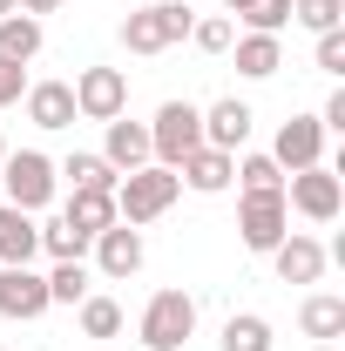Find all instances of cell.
Masks as SVG:
<instances>
[{
	"mask_svg": "<svg viewBox=\"0 0 345 351\" xmlns=\"http://www.w3.org/2000/svg\"><path fill=\"white\" fill-rule=\"evenodd\" d=\"M27 122L34 129H75L82 115H75V88L68 82H34L27 88Z\"/></svg>",
	"mask_w": 345,
	"mask_h": 351,
	"instance_id": "9a60e30c",
	"label": "cell"
},
{
	"mask_svg": "<svg viewBox=\"0 0 345 351\" xmlns=\"http://www.w3.org/2000/svg\"><path fill=\"white\" fill-rule=\"evenodd\" d=\"M230 54H237V75H244V82H271V75L285 68V41H278V34H237Z\"/></svg>",
	"mask_w": 345,
	"mask_h": 351,
	"instance_id": "ac0fdd59",
	"label": "cell"
},
{
	"mask_svg": "<svg viewBox=\"0 0 345 351\" xmlns=\"http://www.w3.org/2000/svg\"><path fill=\"white\" fill-rule=\"evenodd\" d=\"M88 250H95V270H102V277H115V284H122V277H135V270H142V257H149V250H142V230H135V223H122V217L109 223Z\"/></svg>",
	"mask_w": 345,
	"mask_h": 351,
	"instance_id": "30bf717a",
	"label": "cell"
},
{
	"mask_svg": "<svg viewBox=\"0 0 345 351\" xmlns=\"http://www.w3.org/2000/svg\"><path fill=\"white\" fill-rule=\"evenodd\" d=\"M0 14H14V0H0Z\"/></svg>",
	"mask_w": 345,
	"mask_h": 351,
	"instance_id": "e575fe53",
	"label": "cell"
},
{
	"mask_svg": "<svg viewBox=\"0 0 345 351\" xmlns=\"http://www.w3.org/2000/svg\"><path fill=\"white\" fill-rule=\"evenodd\" d=\"M176 196H183V176H176V169H163V162H142V169H129L122 182H115V217L142 230V223H156V217H163Z\"/></svg>",
	"mask_w": 345,
	"mask_h": 351,
	"instance_id": "6da1fadb",
	"label": "cell"
},
{
	"mask_svg": "<svg viewBox=\"0 0 345 351\" xmlns=\"http://www.w3.org/2000/svg\"><path fill=\"white\" fill-rule=\"evenodd\" d=\"M285 210H298L311 223H332L345 210V182L332 162H311V169H291L285 176Z\"/></svg>",
	"mask_w": 345,
	"mask_h": 351,
	"instance_id": "8992f818",
	"label": "cell"
},
{
	"mask_svg": "<svg viewBox=\"0 0 345 351\" xmlns=\"http://www.w3.org/2000/svg\"><path fill=\"white\" fill-rule=\"evenodd\" d=\"M251 122H258V115H251V101L223 95V101H210V108H203V142H210V149H230V156H237V149L251 142Z\"/></svg>",
	"mask_w": 345,
	"mask_h": 351,
	"instance_id": "4fadbf2b",
	"label": "cell"
},
{
	"mask_svg": "<svg viewBox=\"0 0 345 351\" xmlns=\"http://www.w3.org/2000/svg\"><path fill=\"white\" fill-rule=\"evenodd\" d=\"M190 0H149L122 21V47L129 54H170L176 41H190Z\"/></svg>",
	"mask_w": 345,
	"mask_h": 351,
	"instance_id": "7a4b0ae2",
	"label": "cell"
},
{
	"mask_svg": "<svg viewBox=\"0 0 345 351\" xmlns=\"http://www.w3.org/2000/svg\"><path fill=\"white\" fill-rule=\"evenodd\" d=\"M21 95H27V68H7L0 61V108H14Z\"/></svg>",
	"mask_w": 345,
	"mask_h": 351,
	"instance_id": "1f68e13d",
	"label": "cell"
},
{
	"mask_svg": "<svg viewBox=\"0 0 345 351\" xmlns=\"http://www.w3.org/2000/svg\"><path fill=\"white\" fill-rule=\"evenodd\" d=\"M0 182H7V203L14 210H47L54 203V189H61V176H54V162H47L41 149H7V162H0Z\"/></svg>",
	"mask_w": 345,
	"mask_h": 351,
	"instance_id": "277c9868",
	"label": "cell"
},
{
	"mask_svg": "<svg viewBox=\"0 0 345 351\" xmlns=\"http://www.w3.org/2000/svg\"><path fill=\"white\" fill-rule=\"evenodd\" d=\"M68 88H75V115L82 122H115L129 108V75L122 68H82Z\"/></svg>",
	"mask_w": 345,
	"mask_h": 351,
	"instance_id": "52a82bcc",
	"label": "cell"
},
{
	"mask_svg": "<svg viewBox=\"0 0 345 351\" xmlns=\"http://www.w3.org/2000/svg\"><path fill=\"white\" fill-rule=\"evenodd\" d=\"M190 149H203V108H197V101H163L156 122H149V156H156L163 169H176Z\"/></svg>",
	"mask_w": 345,
	"mask_h": 351,
	"instance_id": "5b68a950",
	"label": "cell"
},
{
	"mask_svg": "<svg viewBox=\"0 0 345 351\" xmlns=\"http://www.w3.org/2000/svg\"><path fill=\"white\" fill-rule=\"evenodd\" d=\"M311 351H332V345H311Z\"/></svg>",
	"mask_w": 345,
	"mask_h": 351,
	"instance_id": "8d00e7d4",
	"label": "cell"
},
{
	"mask_svg": "<svg viewBox=\"0 0 345 351\" xmlns=\"http://www.w3.org/2000/svg\"><path fill=\"white\" fill-rule=\"evenodd\" d=\"M47 277L34 270V263H0V317L7 324H34V317H47Z\"/></svg>",
	"mask_w": 345,
	"mask_h": 351,
	"instance_id": "ba28073f",
	"label": "cell"
},
{
	"mask_svg": "<svg viewBox=\"0 0 345 351\" xmlns=\"http://www.w3.org/2000/svg\"><path fill=\"white\" fill-rule=\"evenodd\" d=\"M291 21L304 34H332V27H345V0H291Z\"/></svg>",
	"mask_w": 345,
	"mask_h": 351,
	"instance_id": "83f0119b",
	"label": "cell"
},
{
	"mask_svg": "<svg viewBox=\"0 0 345 351\" xmlns=\"http://www.w3.org/2000/svg\"><path fill=\"white\" fill-rule=\"evenodd\" d=\"M190 41L203 47V54H230V41H237V21H230V14H203V21H190Z\"/></svg>",
	"mask_w": 345,
	"mask_h": 351,
	"instance_id": "f546056e",
	"label": "cell"
},
{
	"mask_svg": "<svg viewBox=\"0 0 345 351\" xmlns=\"http://www.w3.org/2000/svg\"><path fill=\"white\" fill-rule=\"evenodd\" d=\"M311 61H318V68H325V75L339 82V75H345V27H332V34H318V47H311Z\"/></svg>",
	"mask_w": 345,
	"mask_h": 351,
	"instance_id": "4dcf8cb0",
	"label": "cell"
},
{
	"mask_svg": "<svg viewBox=\"0 0 345 351\" xmlns=\"http://www.w3.org/2000/svg\"><path fill=\"white\" fill-rule=\"evenodd\" d=\"M88 291H95V277H88V263H82V257L47 270V304H82Z\"/></svg>",
	"mask_w": 345,
	"mask_h": 351,
	"instance_id": "484cf974",
	"label": "cell"
},
{
	"mask_svg": "<svg viewBox=\"0 0 345 351\" xmlns=\"http://www.w3.org/2000/svg\"><path fill=\"white\" fill-rule=\"evenodd\" d=\"M230 182H237L244 196H285V169H278L271 156H237Z\"/></svg>",
	"mask_w": 345,
	"mask_h": 351,
	"instance_id": "7402d4cb",
	"label": "cell"
},
{
	"mask_svg": "<svg viewBox=\"0 0 345 351\" xmlns=\"http://www.w3.org/2000/svg\"><path fill=\"white\" fill-rule=\"evenodd\" d=\"M223 351H271V317L230 311V317H223Z\"/></svg>",
	"mask_w": 345,
	"mask_h": 351,
	"instance_id": "cb8c5ba5",
	"label": "cell"
},
{
	"mask_svg": "<svg viewBox=\"0 0 345 351\" xmlns=\"http://www.w3.org/2000/svg\"><path fill=\"white\" fill-rule=\"evenodd\" d=\"M14 7H21V14H34V21H41V14H54V7H61V0H14Z\"/></svg>",
	"mask_w": 345,
	"mask_h": 351,
	"instance_id": "d6a6232c",
	"label": "cell"
},
{
	"mask_svg": "<svg viewBox=\"0 0 345 351\" xmlns=\"http://www.w3.org/2000/svg\"><path fill=\"white\" fill-rule=\"evenodd\" d=\"M54 176H68V189H109V196H115V182H122V176L109 169L102 156H88V149H75L68 162H54Z\"/></svg>",
	"mask_w": 345,
	"mask_h": 351,
	"instance_id": "603a6c76",
	"label": "cell"
},
{
	"mask_svg": "<svg viewBox=\"0 0 345 351\" xmlns=\"http://www.w3.org/2000/svg\"><path fill=\"white\" fill-rule=\"evenodd\" d=\"M102 162L115 176L142 169V162H149V122H122V115H115V122H109V142H102Z\"/></svg>",
	"mask_w": 345,
	"mask_h": 351,
	"instance_id": "2e32d148",
	"label": "cell"
},
{
	"mask_svg": "<svg viewBox=\"0 0 345 351\" xmlns=\"http://www.w3.org/2000/svg\"><path fill=\"white\" fill-rule=\"evenodd\" d=\"M61 223H68V230H82V237H102V230L115 223V196H109V189H68Z\"/></svg>",
	"mask_w": 345,
	"mask_h": 351,
	"instance_id": "d6986e66",
	"label": "cell"
},
{
	"mask_svg": "<svg viewBox=\"0 0 345 351\" xmlns=\"http://www.w3.org/2000/svg\"><path fill=\"white\" fill-rule=\"evenodd\" d=\"M75 311H82V338H115V331H122V304L102 298V291H88Z\"/></svg>",
	"mask_w": 345,
	"mask_h": 351,
	"instance_id": "4316f807",
	"label": "cell"
},
{
	"mask_svg": "<svg viewBox=\"0 0 345 351\" xmlns=\"http://www.w3.org/2000/svg\"><path fill=\"white\" fill-rule=\"evenodd\" d=\"M298 331H304V338H318V345L345 338V298H332V291H311V298L298 304Z\"/></svg>",
	"mask_w": 345,
	"mask_h": 351,
	"instance_id": "ffe728a7",
	"label": "cell"
},
{
	"mask_svg": "<svg viewBox=\"0 0 345 351\" xmlns=\"http://www.w3.org/2000/svg\"><path fill=\"white\" fill-rule=\"evenodd\" d=\"M216 7H223V14H237V0H216Z\"/></svg>",
	"mask_w": 345,
	"mask_h": 351,
	"instance_id": "836d02e7",
	"label": "cell"
},
{
	"mask_svg": "<svg viewBox=\"0 0 345 351\" xmlns=\"http://www.w3.org/2000/svg\"><path fill=\"white\" fill-rule=\"evenodd\" d=\"M230 169H237V156H230V149H210V142L176 162L183 189H197V196H223V189H230Z\"/></svg>",
	"mask_w": 345,
	"mask_h": 351,
	"instance_id": "5bb4252c",
	"label": "cell"
},
{
	"mask_svg": "<svg viewBox=\"0 0 345 351\" xmlns=\"http://www.w3.org/2000/svg\"><path fill=\"white\" fill-rule=\"evenodd\" d=\"M230 21H244V34H285L291 0H237V14H230Z\"/></svg>",
	"mask_w": 345,
	"mask_h": 351,
	"instance_id": "d4e9b609",
	"label": "cell"
},
{
	"mask_svg": "<svg viewBox=\"0 0 345 351\" xmlns=\"http://www.w3.org/2000/svg\"><path fill=\"white\" fill-rule=\"evenodd\" d=\"M271 162L291 176V169H311V162H325V129H318V115H291L278 142H271Z\"/></svg>",
	"mask_w": 345,
	"mask_h": 351,
	"instance_id": "8fae6325",
	"label": "cell"
},
{
	"mask_svg": "<svg viewBox=\"0 0 345 351\" xmlns=\"http://www.w3.org/2000/svg\"><path fill=\"white\" fill-rule=\"evenodd\" d=\"M190 331H197V298H190V291H156V298L142 304V324H135L142 351H183Z\"/></svg>",
	"mask_w": 345,
	"mask_h": 351,
	"instance_id": "3957f363",
	"label": "cell"
},
{
	"mask_svg": "<svg viewBox=\"0 0 345 351\" xmlns=\"http://www.w3.org/2000/svg\"><path fill=\"white\" fill-rule=\"evenodd\" d=\"M41 21H34V14H0V61H7V68H27V61H34V54H41Z\"/></svg>",
	"mask_w": 345,
	"mask_h": 351,
	"instance_id": "44dd1931",
	"label": "cell"
},
{
	"mask_svg": "<svg viewBox=\"0 0 345 351\" xmlns=\"http://www.w3.org/2000/svg\"><path fill=\"white\" fill-rule=\"evenodd\" d=\"M325 243L318 237H304V230H285V243L271 250V270H278V284H318L325 277Z\"/></svg>",
	"mask_w": 345,
	"mask_h": 351,
	"instance_id": "7c38bea8",
	"label": "cell"
},
{
	"mask_svg": "<svg viewBox=\"0 0 345 351\" xmlns=\"http://www.w3.org/2000/svg\"><path fill=\"white\" fill-rule=\"evenodd\" d=\"M0 162H7V142H0Z\"/></svg>",
	"mask_w": 345,
	"mask_h": 351,
	"instance_id": "d590c367",
	"label": "cell"
},
{
	"mask_svg": "<svg viewBox=\"0 0 345 351\" xmlns=\"http://www.w3.org/2000/svg\"><path fill=\"white\" fill-rule=\"evenodd\" d=\"M41 257V223L14 203H0V263H34Z\"/></svg>",
	"mask_w": 345,
	"mask_h": 351,
	"instance_id": "e0dca14e",
	"label": "cell"
},
{
	"mask_svg": "<svg viewBox=\"0 0 345 351\" xmlns=\"http://www.w3.org/2000/svg\"><path fill=\"white\" fill-rule=\"evenodd\" d=\"M88 243H95V237H82V230H68V223L54 217V223H41V250L54 263H75V257H88Z\"/></svg>",
	"mask_w": 345,
	"mask_h": 351,
	"instance_id": "f1b7e54d",
	"label": "cell"
},
{
	"mask_svg": "<svg viewBox=\"0 0 345 351\" xmlns=\"http://www.w3.org/2000/svg\"><path fill=\"white\" fill-rule=\"evenodd\" d=\"M285 230H291L285 196H237V237H244V250L271 257V250L285 243Z\"/></svg>",
	"mask_w": 345,
	"mask_h": 351,
	"instance_id": "9c48e42d",
	"label": "cell"
}]
</instances>
